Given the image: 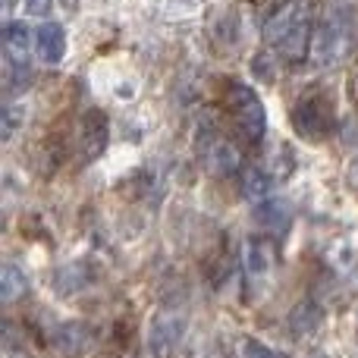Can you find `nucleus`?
I'll list each match as a JSON object with an SVG mask.
<instances>
[{
  "instance_id": "f257e3e1",
  "label": "nucleus",
  "mask_w": 358,
  "mask_h": 358,
  "mask_svg": "<svg viewBox=\"0 0 358 358\" xmlns=\"http://www.w3.org/2000/svg\"><path fill=\"white\" fill-rule=\"evenodd\" d=\"M311 35H315L311 0H286L264 22V41L289 63L302 60L311 50Z\"/></svg>"
},
{
  "instance_id": "f03ea898",
  "label": "nucleus",
  "mask_w": 358,
  "mask_h": 358,
  "mask_svg": "<svg viewBox=\"0 0 358 358\" xmlns=\"http://www.w3.org/2000/svg\"><path fill=\"white\" fill-rule=\"evenodd\" d=\"M355 48V31L349 16L343 13H330L321 25H315V35H311V60L321 69L340 66Z\"/></svg>"
},
{
  "instance_id": "7ed1b4c3",
  "label": "nucleus",
  "mask_w": 358,
  "mask_h": 358,
  "mask_svg": "<svg viewBox=\"0 0 358 358\" xmlns=\"http://www.w3.org/2000/svg\"><path fill=\"white\" fill-rule=\"evenodd\" d=\"M227 107H229V117H233L236 129L245 142H261L267 129V113L261 98L255 94L252 85L239 79H229L227 82Z\"/></svg>"
},
{
  "instance_id": "20e7f679",
  "label": "nucleus",
  "mask_w": 358,
  "mask_h": 358,
  "mask_svg": "<svg viewBox=\"0 0 358 358\" xmlns=\"http://www.w3.org/2000/svg\"><path fill=\"white\" fill-rule=\"evenodd\" d=\"M292 126H296L299 136L311 138V142L324 138L330 129H334V101L321 92L302 98L296 104V110H292Z\"/></svg>"
},
{
  "instance_id": "39448f33",
  "label": "nucleus",
  "mask_w": 358,
  "mask_h": 358,
  "mask_svg": "<svg viewBox=\"0 0 358 358\" xmlns=\"http://www.w3.org/2000/svg\"><path fill=\"white\" fill-rule=\"evenodd\" d=\"M273 271H277V248L271 239L255 236L245 242V277H248V292L261 299V292L271 289Z\"/></svg>"
},
{
  "instance_id": "423d86ee",
  "label": "nucleus",
  "mask_w": 358,
  "mask_h": 358,
  "mask_svg": "<svg viewBox=\"0 0 358 358\" xmlns=\"http://www.w3.org/2000/svg\"><path fill=\"white\" fill-rule=\"evenodd\" d=\"M201 161L214 176H233L236 170L242 167L239 148H236L229 138H223L220 132H214V129L201 138Z\"/></svg>"
},
{
  "instance_id": "0eeeda50",
  "label": "nucleus",
  "mask_w": 358,
  "mask_h": 358,
  "mask_svg": "<svg viewBox=\"0 0 358 358\" xmlns=\"http://www.w3.org/2000/svg\"><path fill=\"white\" fill-rule=\"evenodd\" d=\"M50 343H54L57 352L66 358H85L94 349V334L82 321H63V324H54Z\"/></svg>"
},
{
  "instance_id": "6e6552de",
  "label": "nucleus",
  "mask_w": 358,
  "mask_h": 358,
  "mask_svg": "<svg viewBox=\"0 0 358 358\" xmlns=\"http://www.w3.org/2000/svg\"><path fill=\"white\" fill-rule=\"evenodd\" d=\"M185 334V317L179 311H157L151 321V352L157 358H167L176 349V343Z\"/></svg>"
},
{
  "instance_id": "1a4fd4ad",
  "label": "nucleus",
  "mask_w": 358,
  "mask_h": 358,
  "mask_svg": "<svg viewBox=\"0 0 358 358\" xmlns=\"http://www.w3.org/2000/svg\"><path fill=\"white\" fill-rule=\"evenodd\" d=\"M107 136H110L107 117L101 110H88L85 117H82V123H79V138H76L82 161H85V164L94 161V157L107 148Z\"/></svg>"
},
{
  "instance_id": "9d476101",
  "label": "nucleus",
  "mask_w": 358,
  "mask_h": 358,
  "mask_svg": "<svg viewBox=\"0 0 358 358\" xmlns=\"http://www.w3.org/2000/svg\"><path fill=\"white\" fill-rule=\"evenodd\" d=\"M35 54L41 63H60L66 57V31L57 22H44L41 29L35 31Z\"/></svg>"
},
{
  "instance_id": "9b49d317",
  "label": "nucleus",
  "mask_w": 358,
  "mask_h": 358,
  "mask_svg": "<svg viewBox=\"0 0 358 358\" xmlns=\"http://www.w3.org/2000/svg\"><path fill=\"white\" fill-rule=\"evenodd\" d=\"M255 220L264 229H271V233H286V227L292 220V210L283 198H267V201L255 204Z\"/></svg>"
},
{
  "instance_id": "f8f14e48",
  "label": "nucleus",
  "mask_w": 358,
  "mask_h": 358,
  "mask_svg": "<svg viewBox=\"0 0 358 358\" xmlns=\"http://www.w3.org/2000/svg\"><path fill=\"white\" fill-rule=\"evenodd\" d=\"M31 31L25 22H6L3 29V48H6V57H10L13 66H22L29 60V50H31Z\"/></svg>"
},
{
  "instance_id": "ddd939ff",
  "label": "nucleus",
  "mask_w": 358,
  "mask_h": 358,
  "mask_svg": "<svg viewBox=\"0 0 358 358\" xmlns=\"http://www.w3.org/2000/svg\"><path fill=\"white\" fill-rule=\"evenodd\" d=\"M321 321H324V311L317 308L311 299H305V302H299L296 308H292V315H289V330L296 336H311L317 327H321Z\"/></svg>"
},
{
  "instance_id": "4468645a",
  "label": "nucleus",
  "mask_w": 358,
  "mask_h": 358,
  "mask_svg": "<svg viewBox=\"0 0 358 358\" xmlns=\"http://www.w3.org/2000/svg\"><path fill=\"white\" fill-rule=\"evenodd\" d=\"M25 289H29V280H25V273L19 271L13 261H6L3 271H0V299H3V305L19 302V299L25 296Z\"/></svg>"
},
{
  "instance_id": "2eb2a0df",
  "label": "nucleus",
  "mask_w": 358,
  "mask_h": 358,
  "mask_svg": "<svg viewBox=\"0 0 358 358\" xmlns=\"http://www.w3.org/2000/svg\"><path fill=\"white\" fill-rule=\"evenodd\" d=\"M271 185H273V176L264 173L261 167H248L245 173H242V195L252 204L267 201V198H271Z\"/></svg>"
},
{
  "instance_id": "dca6fc26",
  "label": "nucleus",
  "mask_w": 358,
  "mask_h": 358,
  "mask_svg": "<svg viewBox=\"0 0 358 358\" xmlns=\"http://www.w3.org/2000/svg\"><path fill=\"white\" fill-rule=\"evenodd\" d=\"M292 167H296V157H292V151L286 148L283 142L271 145L267 148V173L277 176V179H286L292 173Z\"/></svg>"
},
{
  "instance_id": "f3484780",
  "label": "nucleus",
  "mask_w": 358,
  "mask_h": 358,
  "mask_svg": "<svg viewBox=\"0 0 358 358\" xmlns=\"http://www.w3.org/2000/svg\"><path fill=\"white\" fill-rule=\"evenodd\" d=\"M25 123H29V104H25V101H13V104H6V110H3V123H0L3 142L16 138V132L22 129Z\"/></svg>"
},
{
  "instance_id": "a211bd4d",
  "label": "nucleus",
  "mask_w": 358,
  "mask_h": 358,
  "mask_svg": "<svg viewBox=\"0 0 358 358\" xmlns=\"http://www.w3.org/2000/svg\"><path fill=\"white\" fill-rule=\"evenodd\" d=\"M239 358H289V355L273 352V349L264 346L261 340H242L239 343Z\"/></svg>"
},
{
  "instance_id": "6ab92c4d",
  "label": "nucleus",
  "mask_w": 358,
  "mask_h": 358,
  "mask_svg": "<svg viewBox=\"0 0 358 358\" xmlns=\"http://www.w3.org/2000/svg\"><path fill=\"white\" fill-rule=\"evenodd\" d=\"M22 3H25V13L44 16V13H50V3H54V0H22Z\"/></svg>"
}]
</instances>
